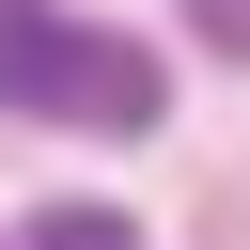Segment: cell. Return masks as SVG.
Listing matches in <instances>:
<instances>
[{"label":"cell","instance_id":"7a4b0ae2","mask_svg":"<svg viewBox=\"0 0 250 250\" xmlns=\"http://www.w3.org/2000/svg\"><path fill=\"white\" fill-rule=\"evenodd\" d=\"M31 250H141V219H125V203H47Z\"/></svg>","mask_w":250,"mask_h":250},{"label":"cell","instance_id":"6da1fadb","mask_svg":"<svg viewBox=\"0 0 250 250\" xmlns=\"http://www.w3.org/2000/svg\"><path fill=\"white\" fill-rule=\"evenodd\" d=\"M31 109L141 141V125H156V47H125V31H47V78H31Z\"/></svg>","mask_w":250,"mask_h":250}]
</instances>
